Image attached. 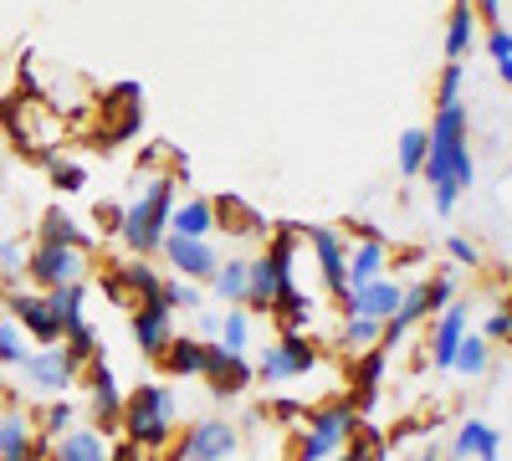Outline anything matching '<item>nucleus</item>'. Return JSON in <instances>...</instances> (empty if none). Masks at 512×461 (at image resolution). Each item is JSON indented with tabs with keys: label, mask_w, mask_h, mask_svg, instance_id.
<instances>
[{
	"label": "nucleus",
	"mask_w": 512,
	"mask_h": 461,
	"mask_svg": "<svg viewBox=\"0 0 512 461\" xmlns=\"http://www.w3.org/2000/svg\"><path fill=\"white\" fill-rule=\"evenodd\" d=\"M425 139H431V149H425V180H431L436 190V211L451 216L461 190H472L477 180V164H472V149H466V108L451 103V108H436L431 129H425Z\"/></svg>",
	"instance_id": "1"
},
{
	"label": "nucleus",
	"mask_w": 512,
	"mask_h": 461,
	"mask_svg": "<svg viewBox=\"0 0 512 461\" xmlns=\"http://www.w3.org/2000/svg\"><path fill=\"white\" fill-rule=\"evenodd\" d=\"M175 205H180L175 180H164V175L149 180V190L123 211V226H118L123 246L134 251V257H154V251L164 246V236H169V216H175Z\"/></svg>",
	"instance_id": "2"
},
{
	"label": "nucleus",
	"mask_w": 512,
	"mask_h": 461,
	"mask_svg": "<svg viewBox=\"0 0 512 461\" xmlns=\"http://www.w3.org/2000/svg\"><path fill=\"white\" fill-rule=\"evenodd\" d=\"M123 436L144 446V451H164L175 436V395L169 385H139L134 395H123Z\"/></svg>",
	"instance_id": "3"
},
{
	"label": "nucleus",
	"mask_w": 512,
	"mask_h": 461,
	"mask_svg": "<svg viewBox=\"0 0 512 461\" xmlns=\"http://www.w3.org/2000/svg\"><path fill=\"white\" fill-rule=\"evenodd\" d=\"M297 236H303V226H282V231L272 236V246H267L256 262H251L246 308H256V313H272V303H277L282 292L292 287V257H297Z\"/></svg>",
	"instance_id": "4"
},
{
	"label": "nucleus",
	"mask_w": 512,
	"mask_h": 461,
	"mask_svg": "<svg viewBox=\"0 0 512 461\" xmlns=\"http://www.w3.org/2000/svg\"><path fill=\"white\" fill-rule=\"evenodd\" d=\"M359 426V410L349 400H328L318 410H308V421H303V436H297V461H328L349 446Z\"/></svg>",
	"instance_id": "5"
},
{
	"label": "nucleus",
	"mask_w": 512,
	"mask_h": 461,
	"mask_svg": "<svg viewBox=\"0 0 512 461\" xmlns=\"http://www.w3.org/2000/svg\"><path fill=\"white\" fill-rule=\"evenodd\" d=\"M318 344L308 339V333H282V339L256 359V380L262 385H287V380H303V374L318 369Z\"/></svg>",
	"instance_id": "6"
},
{
	"label": "nucleus",
	"mask_w": 512,
	"mask_h": 461,
	"mask_svg": "<svg viewBox=\"0 0 512 461\" xmlns=\"http://www.w3.org/2000/svg\"><path fill=\"white\" fill-rule=\"evenodd\" d=\"M82 272H88V251H72V246H52L41 241L36 251H26V277L36 287H67V282H82Z\"/></svg>",
	"instance_id": "7"
},
{
	"label": "nucleus",
	"mask_w": 512,
	"mask_h": 461,
	"mask_svg": "<svg viewBox=\"0 0 512 461\" xmlns=\"http://www.w3.org/2000/svg\"><path fill=\"white\" fill-rule=\"evenodd\" d=\"M159 251H164L169 272L185 277V282H210L216 267H221V251L210 246V236H175V231H169Z\"/></svg>",
	"instance_id": "8"
},
{
	"label": "nucleus",
	"mask_w": 512,
	"mask_h": 461,
	"mask_svg": "<svg viewBox=\"0 0 512 461\" xmlns=\"http://www.w3.org/2000/svg\"><path fill=\"white\" fill-rule=\"evenodd\" d=\"M236 446H241V431L231 421H216V415H210V421H195L185 431V441L175 446V461H231Z\"/></svg>",
	"instance_id": "9"
},
{
	"label": "nucleus",
	"mask_w": 512,
	"mask_h": 461,
	"mask_svg": "<svg viewBox=\"0 0 512 461\" xmlns=\"http://www.w3.org/2000/svg\"><path fill=\"white\" fill-rule=\"evenodd\" d=\"M205 380H210V400H236L256 385V364L246 354H231L221 344H210L205 354Z\"/></svg>",
	"instance_id": "10"
},
{
	"label": "nucleus",
	"mask_w": 512,
	"mask_h": 461,
	"mask_svg": "<svg viewBox=\"0 0 512 461\" xmlns=\"http://www.w3.org/2000/svg\"><path fill=\"white\" fill-rule=\"evenodd\" d=\"M128 333H134V344H139L144 359H159L169 349V339H175V313H169L164 298L134 303V313H128Z\"/></svg>",
	"instance_id": "11"
},
{
	"label": "nucleus",
	"mask_w": 512,
	"mask_h": 461,
	"mask_svg": "<svg viewBox=\"0 0 512 461\" xmlns=\"http://www.w3.org/2000/svg\"><path fill=\"white\" fill-rule=\"evenodd\" d=\"M21 374H26V385L36 390V395H67L72 390V380H77V364L62 354V344H47V349H36L26 364H21Z\"/></svg>",
	"instance_id": "12"
},
{
	"label": "nucleus",
	"mask_w": 512,
	"mask_h": 461,
	"mask_svg": "<svg viewBox=\"0 0 512 461\" xmlns=\"http://www.w3.org/2000/svg\"><path fill=\"white\" fill-rule=\"evenodd\" d=\"M303 241L313 246L318 272H323V282L333 287V298H344V292H349V246H344V236H338L333 226H308Z\"/></svg>",
	"instance_id": "13"
},
{
	"label": "nucleus",
	"mask_w": 512,
	"mask_h": 461,
	"mask_svg": "<svg viewBox=\"0 0 512 461\" xmlns=\"http://www.w3.org/2000/svg\"><path fill=\"white\" fill-rule=\"evenodd\" d=\"M6 308H11V318L21 323L26 339H36L41 349L62 344V323H57V313H52V303H47V292H11Z\"/></svg>",
	"instance_id": "14"
},
{
	"label": "nucleus",
	"mask_w": 512,
	"mask_h": 461,
	"mask_svg": "<svg viewBox=\"0 0 512 461\" xmlns=\"http://www.w3.org/2000/svg\"><path fill=\"white\" fill-rule=\"evenodd\" d=\"M88 369V410H93V421L103 426V431H113L118 421H123V390H118V374H113V364L98 354L93 364H82Z\"/></svg>",
	"instance_id": "15"
},
{
	"label": "nucleus",
	"mask_w": 512,
	"mask_h": 461,
	"mask_svg": "<svg viewBox=\"0 0 512 461\" xmlns=\"http://www.w3.org/2000/svg\"><path fill=\"white\" fill-rule=\"evenodd\" d=\"M41 456H52V441L36 431L31 415L21 410L0 415V461H41Z\"/></svg>",
	"instance_id": "16"
},
{
	"label": "nucleus",
	"mask_w": 512,
	"mask_h": 461,
	"mask_svg": "<svg viewBox=\"0 0 512 461\" xmlns=\"http://www.w3.org/2000/svg\"><path fill=\"white\" fill-rule=\"evenodd\" d=\"M344 318H374V323H390L395 308H400V282L395 277H374L369 287H354L344 292Z\"/></svg>",
	"instance_id": "17"
},
{
	"label": "nucleus",
	"mask_w": 512,
	"mask_h": 461,
	"mask_svg": "<svg viewBox=\"0 0 512 461\" xmlns=\"http://www.w3.org/2000/svg\"><path fill=\"white\" fill-rule=\"evenodd\" d=\"M466 308L461 303H446L441 313H436V323H431V364L436 369H451L456 364V349H461V339H466Z\"/></svg>",
	"instance_id": "18"
},
{
	"label": "nucleus",
	"mask_w": 512,
	"mask_h": 461,
	"mask_svg": "<svg viewBox=\"0 0 512 461\" xmlns=\"http://www.w3.org/2000/svg\"><path fill=\"white\" fill-rule=\"evenodd\" d=\"M205 354H210L205 339L175 333V339H169V349L159 354V369H164V374H175V380H205Z\"/></svg>",
	"instance_id": "19"
},
{
	"label": "nucleus",
	"mask_w": 512,
	"mask_h": 461,
	"mask_svg": "<svg viewBox=\"0 0 512 461\" xmlns=\"http://www.w3.org/2000/svg\"><path fill=\"white\" fill-rule=\"evenodd\" d=\"M384 369H390V349H379V344L364 349V354L354 359V380H359V385H354V400H349V405H354L359 415H369V410L379 405V380H384Z\"/></svg>",
	"instance_id": "20"
},
{
	"label": "nucleus",
	"mask_w": 512,
	"mask_h": 461,
	"mask_svg": "<svg viewBox=\"0 0 512 461\" xmlns=\"http://www.w3.org/2000/svg\"><path fill=\"white\" fill-rule=\"evenodd\" d=\"M502 456V431L487 421H461L451 441V461H497Z\"/></svg>",
	"instance_id": "21"
},
{
	"label": "nucleus",
	"mask_w": 512,
	"mask_h": 461,
	"mask_svg": "<svg viewBox=\"0 0 512 461\" xmlns=\"http://www.w3.org/2000/svg\"><path fill=\"white\" fill-rule=\"evenodd\" d=\"M52 461H108V441L93 426H72L67 436H57Z\"/></svg>",
	"instance_id": "22"
},
{
	"label": "nucleus",
	"mask_w": 512,
	"mask_h": 461,
	"mask_svg": "<svg viewBox=\"0 0 512 461\" xmlns=\"http://www.w3.org/2000/svg\"><path fill=\"white\" fill-rule=\"evenodd\" d=\"M272 318L282 323V333H308V328H313V318H318V303H313L308 292L292 282V287L282 292V298L272 303Z\"/></svg>",
	"instance_id": "23"
},
{
	"label": "nucleus",
	"mask_w": 512,
	"mask_h": 461,
	"mask_svg": "<svg viewBox=\"0 0 512 461\" xmlns=\"http://www.w3.org/2000/svg\"><path fill=\"white\" fill-rule=\"evenodd\" d=\"M210 205H216V226H226L231 236H267V221L256 216L241 195H221V200H210Z\"/></svg>",
	"instance_id": "24"
},
{
	"label": "nucleus",
	"mask_w": 512,
	"mask_h": 461,
	"mask_svg": "<svg viewBox=\"0 0 512 461\" xmlns=\"http://www.w3.org/2000/svg\"><path fill=\"white\" fill-rule=\"evenodd\" d=\"M246 287H251V262H246V257L221 262L216 277H210V292H216L226 308H241V303H246Z\"/></svg>",
	"instance_id": "25"
},
{
	"label": "nucleus",
	"mask_w": 512,
	"mask_h": 461,
	"mask_svg": "<svg viewBox=\"0 0 512 461\" xmlns=\"http://www.w3.org/2000/svg\"><path fill=\"white\" fill-rule=\"evenodd\" d=\"M384 267H390V251H384V241H359L354 257H349V292L354 287H369L374 277H384Z\"/></svg>",
	"instance_id": "26"
},
{
	"label": "nucleus",
	"mask_w": 512,
	"mask_h": 461,
	"mask_svg": "<svg viewBox=\"0 0 512 461\" xmlns=\"http://www.w3.org/2000/svg\"><path fill=\"white\" fill-rule=\"evenodd\" d=\"M169 231L175 236H210L216 231V205L210 200H180L175 216H169Z\"/></svg>",
	"instance_id": "27"
},
{
	"label": "nucleus",
	"mask_w": 512,
	"mask_h": 461,
	"mask_svg": "<svg viewBox=\"0 0 512 461\" xmlns=\"http://www.w3.org/2000/svg\"><path fill=\"white\" fill-rule=\"evenodd\" d=\"M118 272V282L134 292V303H154L159 292H164V277L149 267V257H134V262H123V267H113Z\"/></svg>",
	"instance_id": "28"
},
{
	"label": "nucleus",
	"mask_w": 512,
	"mask_h": 461,
	"mask_svg": "<svg viewBox=\"0 0 512 461\" xmlns=\"http://www.w3.org/2000/svg\"><path fill=\"white\" fill-rule=\"evenodd\" d=\"M41 241L72 246V251H93V236H88V231H77V221H72L67 211H47V216H41Z\"/></svg>",
	"instance_id": "29"
},
{
	"label": "nucleus",
	"mask_w": 512,
	"mask_h": 461,
	"mask_svg": "<svg viewBox=\"0 0 512 461\" xmlns=\"http://www.w3.org/2000/svg\"><path fill=\"white\" fill-rule=\"evenodd\" d=\"M472 26H477L472 0H456V11L446 21V62H461L466 57V47H472Z\"/></svg>",
	"instance_id": "30"
},
{
	"label": "nucleus",
	"mask_w": 512,
	"mask_h": 461,
	"mask_svg": "<svg viewBox=\"0 0 512 461\" xmlns=\"http://www.w3.org/2000/svg\"><path fill=\"white\" fill-rule=\"evenodd\" d=\"M82 298H88V287H82V282H67V287H52V292H47V303H52L62 333L77 328V323H88V318H82Z\"/></svg>",
	"instance_id": "31"
},
{
	"label": "nucleus",
	"mask_w": 512,
	"mask_h": 461,
	"mask_svg": "<svg viewBox=\"0 0 512 461\" xmlns=\"http://www.w3.org/2000/svg\"><path fill=\"white\" fill-rule=\"evenodd\" d=\"M487 364H492V344L482 339V333H472L466 328V339H461V349H456V374H466V380H477V374H487Z\"/></svg>",
	"instance_id": "32"
},
{
	"label": "nucleus",
	"mask_w": 512,
	"mask_h": 461,
	"mask_svg": "<svg viewBox=\"0 0 512 461\" xmlns=\"http://www.w3.org/2000/svg\"><path fill=\"white\" fill-rule=\"evenodd\" d=\"M159 298L169 303V313H200L205 308V287L200 282H185V277H164Z\"/></svg>",
	"instance_id": "33"
},
{
	"label": "nucleus",
	"mask_w": 512,
	"mask_h": 461,
	"mask_svg": "<svg viewBox=\"0 0 512 461\" xmlns=\"http://www.w3.org/2000/svg\"><path fill=\"white\" fill-rule=\"evenodd\" d=\"M62 354L82 369V364H93L98 359V328L93 323H77V328H67L62 333Z\"/></svg>",
	"instance_id": "34"
},
{
	"label": "nucleus",
	"mask_w": 512,
	"mask_h": 461,
	"mask_svg": "<svg viewBox=\"0 0 512 461\" xmlns=\"http://www.w3.org/2000/svg\"><path fill=\"white\" fill-rule=\"evenodd\" d=\"M216 344L231 349V354H246L251 349V318L241 308H226L221 313V333H216Z\"/></svg>",
	"instance_id": "35"
},
{
	"label": "nucleus",
	"mask_w": 512,
	"mask_h": 461,
	"mask_svg": "<svg viewBox=\"0 0 512 461\" xmlns=\"http://www.w3.org/2000/svg\"><path fill=\"white\" fill-rule=\"evenodd\" d=\"M26 359H31V349H26L21 323H16V318H0V364H6V369H21Z\"/></svg>",
	"instance_id": "36"
},
{
	"label": "nucleus",
	"mask_w": 512,
	"mask_h": 461,
	"mask_svg": "<svg viewBox=\"0 0 512 461\" xmlns=\"http://www.w3.org/2000/svg\"><path fill=\"white\" fill-rule=\"evenodd\" d=\"M425 149H431V139H425V129H405L400 134V175H420L425 170Z\"/></svg>",
	"instance_id": "37"
},
{
	"label": "nucleus",
	"mask_w": 512,
	"mask_h": 461,
	"mask_svg": "<svg viewBox=\"0 0 512 461\" xmlns=\"http://www.w3.org/2000/svg\"><path fill=\"white\" fill-rule=\"evenodd\" d=\"M72 421H77V405L57 395V400L47 405V415H41V426H36V431L47 436V441H57V436H67V431H72Z\"/></svg>",
	"instance_id": "38"
},
{
	"label": "nucleus",
	"mask_w": 512,
	"mask_h": 461,
	"mask_svg": "<svg viewBox=\"0 0 512 461\" xmlns=\"http://www.w3.org/2000/svg\"><path fill=\"white\" fill-rule=\"evenodd\" d=\"M379 333H384V323H374V318H344V349H374L379 344Z\"/></svg>",
	"instance_id": "39"
},
{
	"label": "nucleus",
	"mask_w": 512,
	"mask_h": 461,
	"mask_svg": "<svg viewBox=\"0 0 512 461\" xmlns=\"http://www.w3.org/2000/svg\"><path fill=\"white\" fill-rule=\"evenodd\" d=\"M425 303H431V313H441L446 303H456V267H446L436 282H425Z\"/></svg>",
	"instance_id": "40"
},
{
	"label": "nucleus",
	"mask_w": 512,
	"mask_h": 461,
	"mask_svg": "<svg viewBox=\"0 0 512 461\" xmlns=\"http://www.w3.org/2000/svg\"><path fill=\"white\" fill-rule=\"evenodd\" d=\"M267 415L277 426H297V421H308V400H272Z\"/></svg>",
	"instance_id": "41"
},
{
	"label": "nucleus",
	"mask_w": 512,
	"mask_h": 461,
	"mask_svg": "<svg viewBox=\"0 0 512 461\" xmlns=\"http://www.w3.org/2000/svg\"><path fill=\"white\" fill-rule=\"evenodd\" d=\"M461 77H466V72H461V62H446V72H441V93H436V98H441V108L461 103Z\"/></svg>",
	"instance_id": "42"
},
{
	"label": "nucleus",
	"mask_w": 512,
	"mask_h": 461,
	"mask_svg": "<svg viewBox=\"0 0 512 461\" xmlns=\"http://www.w3.org/2000/svg\"><path fill=\"white\" fill-rule=\"evenodd\" d=\"M21 267H26L21 241H0V277H21Z\"/></svg>",
	"instance_id": "43"
},
{
	"label": "nucleus",
	"mask_w": 512,
	"mask_h": 461,
	"mask_svg": "<svg viewBox=\"0 0 512 461\" xmlns=\"http://www.w3.org/2000/svg\"><path fill=\"white\" fill-rule=\"evenodd\" d=\"M446 251H451V262H456V267H477V262H482V251H477L472 241H466V236H451V241H446Z\"/></svg>",
	"instance_id": "44"
},
{
	"label": "nucleus",
	"mask_w": 512,
	"mask_h": 461,
	"mask_svg": "<svg viewBox=\"0 0 512 461\" xmlns=\"http://www.w3.org/2000/svg\"><path fill=\"white\" fill-rule=\"evenodd\" d=\"M482 339H487V344L512 339V313H507V308H502V313H487V323H482Z\"/></svg>",
	"instance_id": "45"
},
{
	"label": "nucleus",
	"mask_w": 512,
	"mask_h": 461,
	"mask_svg": "<svg viewBox=\"0 0 512 461\" xmlns=\"http://www.w3.org/2000/svg\"><path fill=\"white\" fill-rule=\"evenodd\" d=\"M52 180H57V190H82L88 185V175H82L77 164H52Z\"/></svg>",
	"instance_id": "46"
},
{
	"label": "nucleus",
	"mask_w": 512,
	"mask_h": 461,
	"mask_svg": "<svg viewBox=\"0 0 512 461\" xmlns=\"http://www.w3.org/2000/svg\"><path fill=\"white\" fill-rule=\"evenodd\" d=\"M487 52H492L497 62H507V57H512V31H507V26H492V36H487Z\"/></svg>",
	"instance_id": "47"
},
{
	"label": "nucleus",
	"mask_w": 512,
	"mask_h": 461,
	"mask_svg": "<svg viewBox=\"0 0 512 461\" xmlns=\"http://www.w3.org/2000/svg\"><path fill=\"white\" fill-rule=\"evenodd\" d=\"M195 339H205V344H216V333H221V313H210V308H200V318H195Z\"/></svg>",
	"instance_id": "48"
},
{
	"label": "nucleus",
	"mask_w": 512,
	"mask_h": 461,
	"mask_svg": "<svg viewBox=\"0 0 512 461\" xmlns=\"http://www.w3.org/2000/svg\"><path fill=\"white\" fill-rule=\"evenodd\" d=\"M108 461H149V451L144 446H134V441H118V446H108Z\"/></svg>",
	"instance_id": "49"
},
{
	"label": "nucleus",
	"mask_w": 512,
	"mask_h": 461,
	"mask_svg": "<svg viewBox=\"0 0 512 461\" xmlns=\"http://www.w3.org/2000/svg\"><path fill=\"white\" fill-rule=\"evenodd\" d=\"M118 226H123L118 205H98V231H103V236H118Z\"/></svg>",
	"instance_id": "50"
},
{
	"label": "nucleus",
	"mask_w": 512,
	"mask_h": 461,
	"mask_svg": "<svg viewBox=\"0 0 512 461\" xmlns=\"http://www.w3.org/2000/svg\"><path fill=\"white\" fill-rule=\"evenodd\" d=\"M477 16L497 26V21H502V0H477Z\"/></svg>",
	"instance_id": "51"
},
{
	"label": "nucleus",
	"mask_w": 512,
	"mask_h": 461,
	"mask_svg": "<svg viewBox=\"0 0 512 461\" xmlns=\"http://www.w3.org/2000/svg\"><path fill=\"white\" fill-rule=\"evenodd\" d=\"M497 72H502V82L512 88V57H507V62H497Z\"/></svg>",
	"instance_id": "52"
},
{
	"label": "nucleus",
	"mask_w": 512,
	"mask_h": 461,
	"mask_svg": "<svg viewBox=\"0 0 512 461\" xmlns=\"http://www.w3.org/2000/svg\"><path fill=\"white\" fill-rule=\"evenodd\" d=\"M425 461H446V456H436V451H431V456H425Z\"/></svg>",
	"instance_id": "53"
},
{
	"label": "nucleus",
	"mask_w": 512,
	"mask_h": 461,
	"mask_svg": "<svg viewBox=\"0 0 512 461\" xmlns=\"http://www.w3.org/2000/svg\"><path fill=\"white\" fill-rule=\"evenodd\" d=\"M41 461H52V456H41Z\"/></svg>",
	"instance_id": "54"
},
{
	"label": "nucleus",
	"mask_w": 512,
	"mask_h": 461,
	"mask_svg": "<svg viewBox=\"0 0 512 461\" xmlns=\"http://www.w3.org/2000/svg\"><path fill=\"white\" fill-rule=\"evenodd\" d=\"M328 461H338V456H328Z\"/></svg>",
	"instance_id": "55"
},
{
	"label": "nucleus",
	"mask_w": 512,
	"mask_h": 461,
	"mask_svg": "<svg viewBox=\"0 0 512 461\" xmlns=\"http://www.w3.org/2000/svg\"><path fill=\"white\" fill-rule=\"evenodd\" d=\"M507 313H512V303H507Z\"/></svg>",
	"instance_id": "56"
}]
</instances>
